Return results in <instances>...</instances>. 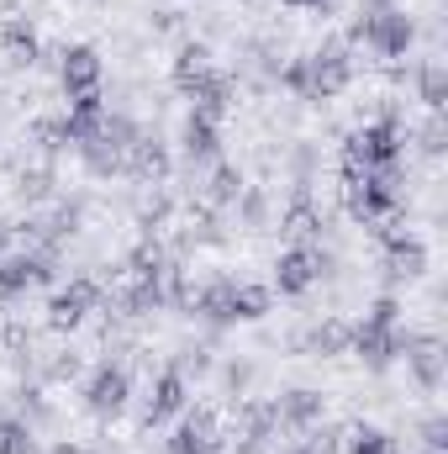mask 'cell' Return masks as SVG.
Instances as JSON below:
<instances>
[{
	"label": "cell",
	"mask_w": 448,
	"mask_h": 454,
	"mask_svg": "<svg viewBox=\"0 0 448 454\" xmlns=\"http://www.w3.org/2000/svg\"><path fill=\"white\" fill-rule=\"evenodd\" d=\"M343 43H364L375 59L396 64V59L417 43V21H412L401 5H390V0H359V11H353Z\"/></svg>",
	"instance_id": "1"
},
{
	"label": "cell",
	"mask_w": 448,
	"mask_h": 454,
	"mask_svg": "<svg viewBox=\"0 0 448 454\" xmlns=\"http://www.w3.org/2000/svg\"><path fill=\"white\" fill-rule=\"evenodd\" d=\"M101 301H106V291H101V280H90V275H74L69 286H58L53 291V301H48V328H58V333H74L90 312H101Z\"/></svg>",
	"instance_id": "2"
},
{
	"label": "cell",
	"mask_w": 448,
	"mask_h": 454,
	"mask_svg": "<svg viewBox=\"0 0 448 454\" xmlns=\"http://www.w3.org/2000/svg\"><path fill=\"white\" fill-rule=\"evenodd\" d=\"M306 59H312V101H333V96H343L353 85V53H348L343 37H328Z\"/></svg>",
	"instance_id": "3"
},
{
	"label": "cell",
	"mask_w": 448,
	"mask_h": 454,
	"mask_svg": "<svg viewBox=\"0 0 448 454\" xmlns=\"http://www.w3.org/2000/svg\"><path fill=\"white\" fill-rule=\"evenodd\" d=\"M127 402H132V375H127V364H116L106 359L101 370H90V380H85V407L96 412V418H121L127 412Z\"/></svg>",
	"instance_id": "4"
},
{
	"label": "cell",
	"mask_w": 448,
	"mask_h": 454,
	"mask_svg": "<svg viewBox=\"0 0 448 454\" xmlns=\"http://www.w3.org/2000/svg\"><path fill=\"white\" fill-rule=\"evenodd\" d=\"M280 232H285L296 248H312V243L328 232V217H322V207L312 201V185L290 180V207H285V217H280Z\"/></svg>",
	"instance_id": "5"
},
{
	"label": "cell",
	"mask_w": 448,
	"mask_h": 454,
	"mask_svg": "<svg viewBox=\"0 0 448 454\" xmlns=\"http://www.w3.org/2000/svg\"><path fill=\"white\" fill-rule=\"evenodd\" d=\"M169 169H174V159H169V143L158 137V132H148L143 127V137L127 148V159H121V175H132V180H143V185H164L169 180Z\"/></svg>",
	"instance_id": "6"
},
{
	"label": "cell",
	"mask_w": 448,
	"mask_h": 454,
	"mask_svg": "<svg viewBox=\"0 0 448 454\" xmlns=\"http://www.w3.org/2000/svg\"><path fill=\"white\" fill-rule=\"evenodd\" d=\"M401 196H390L385 185H375V175H343V212L353 217V223H380L390 207H396Z\"/></svg>",
	"instance_id": "7"
},
{
	"label": "cell",
	"mask_w": 448,
	"mask_h": 454,
	"mask_svg": "<svg viewBox=\"0 0 448 454\" xmlns=\"http://www.w3.org/2000/svg\"><path fill=\"white\" fill-rule=\"evenodd\" d=\"M37 53H42V43H37V32H32V16L0 21V69H5V74L37 69Z\"/></svg>",
	"instance_id": "8"
},
{
	"label": "cell",
	"mask_w": 448,
	"mask_h": 454,
	"mask_svg": "<svg viewBox=\"0 0 448 454\" xmlns=\"http://www.w3.org/2000/svg\"><path fill=\"white\" fill-rule=\"evenodd\" d=\"M185 380L164 364L153 380H148V396H143V428H158V423H169V418H180L185 412Z\"/></svg>",
	"instance_id": "9"
},
{
	"label": "cell",
	"mask_w": 448,
	"mask_h": 454,
	"mask_svg": "<svg viewBox=\"0 0 448 454\" xmlns=\"http://www.w3.org/2000/svg\"><path fill=\"white\" fill-rule=\"evenodd\" d=\"M185 96H190V116H201V121H222L232 112V101H237V80L232 74H217V69H206L196 85H185Z\"/></svg>",
	"instance_id": "10"
},
{
	"label": "cell",
	"mask_w": 448,
	"mask_h": 454,
	"mask_svg": "<svg viewBox=\"0 0 448 454\" xmlns=\"http://www.w3.org/2000/svg\"><path fill=\"white\" fill-rule=\"evenodd\" d=\"M101 74H106L101 48H90V43H64L58 80H64V90H69V96H80V90H101Z\"/></svg>",
	"instance_id": "11"
},
{
	"label": "cell",
	"mask_w": 448,
	"mask_h": 454,
	"mask_svg": "<svg viewBox=\"0 0 448 454\" xmlns=\"http://www.w3.org/2000/svg\"><path fill=\"white\" fill-rule=\"evenodd\" d=\"M11 191H16V201L42 207V201L58 196V175H53V164H42V159H11Z\"/></svg>",
	"instance_id": "12"
},
{
	"label": "cell",
	"mask_w": 448,
	"mask_h": 454,
	"mask_svg": "<svg viewBox=\"0 0 448 454\" xmlns=\"http://www.w3.org/2000/svg\"><path fill=\"white\" fill-rule=\"evenodd\" d=\"M322 412H328V396L312 391V386H296V391H285V396L274 402V418H280V428H290V434H306L312 423H322Z\"/></svg>",
	"instance_id": "13"
},
{
	"label": "cell",
	"mask_w": 448,
	"mask_h": 454,
	"mask_svg": "<svg viewBox=\"0 0 448 454\" xmlns=\"http://www.w3.org/2000/svg\"><path fill=\"white\" fill-rule=\"evenodd\" d=\"M274 434H280L274 402H264V396H237L232 402V439H274Z\"/></svg>",
	"instance_id": "14"
},
{
	"label": "cell",
	"mask_w": 448,
	"mask_h": 454,
	"mask_svg": "<svg viewBox=\"0 0 448 454\" xmlns=\"http://www.w3.org/2000/svg\"><path fill=\"white\" fill-rule=\"evenodd\" d=\"M232 291H237V280H232V275H212V280L196 291L190 312H196L206 328H227V323H237V317H232Z\"/></svg>",
	"instance_id": "15"
},
{
	"label": "cell",
	"mask_w": 448,
	"mask_h": 454,
	"mask_svg": "<svg viewBox=\"0 0 448 454\" xmlns=\"http://www.w3.org/2000/svg\"><path fill=\"white\" fill-rule=\"evenodd\" d=\"M180 153H185V164H190V169H206V164H217V153H222L217 121L185 116V127H180Z\"/></svg>",
	"instance_id": "16"
},
{
	"label": "cell",
	"mask_w": 448,
	"mask_h": 454,
	"mask_svg": "<svg viewBox=\"0 0 448 454\" xmlns=\"http://www.w3.org/2000/svg\"><path fill=\"white\" fill-rule=\"evenodd\" d=\"M274 286H280V296H306L312 286H317V264H312V248H285L280 259H274Z\"/></svg>",
	"instance_id": "17"
},
{
	"label": "cell",
	"mask_w": 448,
	"mask_h": 454,
	"mask_svg": "<svg viewBox=\"0 0 448 454\" xmlns=\"http://www.w3.org/2000/svg\"><path fill=\"white\" fill-rule=\"evenodd\" d=\"M428 275V248H422V238H401V243H390L385 248V280L390 286H401V280H422Z\"/></svg>",
	"instance_id": "18"
},
{
	"label": "cell",
	"mask_w": 448,
	"mask_h": 454,
	"mask_svg": "<svg viewBox=\"0 0 448 454\" xmlns=\"http://www.w3.org/2000/svg\"><path fill=\"white\" fill-rule=\"evenodd\" d=\"M306 333V354H317V359H337V354H348V343H353V323H343V317H322V323H312V328H301Z\"/></svg>",
	"instance_id": "19"
},
{
	"label": "cell",
	"mask_w": 448,
	"mask_h": 454,
	"mask_svg": "<svg viewBox=\"0 0 448 454\" xmlns=\"http://www.w3.org/2000/svg\"><path fill=\"white\" fill-rule=\"evenodd\" d=\"M169 270V248L158 238H143L127 259H121V280H164Z\"/></svg>",
	"instance_id": "20"
},
{
	"label": "cell",
	"mask_w": 448,
	"mask_h": 454,
	"mask_svg": "<svg viewBox=\"0 0 448 454\" xmlns=\"http://www.w3.org/2000/svg\"><path fill=\"white\" fill-rule=\"evenodd\" d=\"M243 185H248V180H243V169L217 159V164H212V175H206V185H201V201H206L212 212H222V207H232V201L243 196Z\"/></svg>",
	"instance_id": "21"
},
{
	"label": "cell",
	"mask_w": 448,
	"mask_h": 454,
	"mask_svg": "<svg viewBox=\"0 0 448 454\" xmlns=\"http://www.w3.org/2000/svg\"><path fill=\"white\" fill-rule=\"evenodd\" d=\"M27 143H32V153L42 159V164H53L64 148H69V132H64V116H32V127H27Z\"/></svg>",
	"instance_id": "22"
},
{
	"label": "cell",
	"mask_w": 448,
	"mask_h": 454,
	"mask_svg": "<svg viewBox=\"0 0 448 454\" xmlns=\"http://www.w3.org/2000/svg\"><path fill=\"white\" fill-rule=\"evenodd\" d=\"M412 85H417V101L428 106V112H444L448 101V69L438 59H422L417 69H412Z\"/></svg>",
	"instance_id": "23"
},
{
	"label": "cell",
	"mask_w": 448,
	"mask_h": 454,
	"mask_svg": "<svg viewBox=\"0 0 448 454\" xmlns=\"http://www.w3.org/2000/svg\"><path fill=\"white\" fill-rule=\"evenodd\" d=\"M212 69V43H180V53H174V64H169V74H174V85L185 90V85H196L201 74Z\"/></svg>",
	"instance_id": "24"
},
{
	"label": "cell",
	"mask_w": 448,
	"mask_h": 454,
	"mask_svg": "<svg viewBox=\"0 0 448 454\" xmlns=\"http://www.w3.org/2000/svg\"><path fill=\"white\" fill-rule=\"evenodd\" d=\"M269 301H274L269 286L237 280V291H232V317H237V323H259V317H269Z\"/></svg>",
	"instance_id": "25"
},
{
	"label": "cell",
	"mask_w": 448,
	"mask_h": 454,
	"mask_svg": "<svg viewBox=\"0 0 448 454\" xmlns=\"http://www.w3.org/2000/svg\"><path fill=\"white\" fill-rule=\"evenodd\" d=\"M169 217H174V196L153 185V191L137 201V227H143V238H158V232L169 227Z\"/></svg>",
	"instance_id": "26"
},
{
	"label": "cell",
	"mask_w": 448,
	"mask_h": 454,
	"mask_svg": "<svg viewBox=\"0 0 448 454\" xmlns=\"http://www.w3.org/2000/svg\"><path fill=\"white\" fill-rule=\"evenodd\" d=\"M74 153H80V159H85V169H90V175H101V180L121 175V153H116L112 143H101L96 132H90V137H80V143H74Z\"/></svg>",
	"instance_id": "27"
},
{
	"label": "cell",
	"mask_w": 448,
	"mask_h": 454,
	"mask_svg": "<svg viewBox=\"0 0 448 454\" xmlns=\"http://www.w3.org/2000/svg\"><path fill=\"white\" fill-rule=\"evenodd\" d=\"M37 375H42L48 386H69V380L85 375V359H80L74 348H53L48 359H37Z\"/></svg>",
	"instance_id": "28"
},
{
	"label": "cell",
	"mask_w": 448,
	"mask_h": 454,
	"mask_svg": "<svg viewBox=\"0 0 448 454\" xmlns=\"http://www.w3.org/2000/svg\"><path fill=\"white\" fill-rule=\"evenodd\" d=\"M32 291V254H11L0 259V301H16Z\"/></svg>",
	"instance_id": "29"
},
{
	"label": "cell",
	"mask_w": 448,
	"mask_h": 454,
	"mask_svg": "<svg viewBox=\"0 0 448 454\" xmlns=\"http://www.w3.org/2000/svg\"><path fill=\"white\" fill-rule=\"evenodd\" d=\"M42 223H48V238H53V243L74 238V232L85 227V196H74V201H53V217H42Z\"/></svg>",
	"instance_id": "30"
},
{
	"label": "cell",
	"mask_w": 448,
	"mask_h": 454,
	"mask_svg": "<svg viewBox=\"0 0 448 454\" xmlns=\"http://www.w3.org/2000/svg\"><path fill=\"white\" fill-rule=\"evenodd\" d=\"M390 434L385 428H375V423H353L348 434H343V454H390Z\"/></svg>",
	"instance_id": "31"
},
{
	"label": "cell",
	"mask_w": 448,
	"mask_h": 454,
	"mask_svg": "<svg viewBox=\"0 0 448 454\" xmlns=\"http://www.w3.org/2000/svg\"><path fill=\"white\" fill-rule=\"evenodd\" d=\"M285 164H290V180L312 185V175L322 169V148H317V143H306V137H296V143L285 148Z\"/></svg>",
	"instance_id": "32"
},
{
	"label": "cell",
	"mask_w": 448,
	"mask_h": 454,
	"mask_svg": "<svg viewBox=\"0 0 448 454\" xmlns=\"http://www.w3.org/2000/svg\"><path fill=\"white\" fill-rule=\"evenodd\" d=\"M180 380H190V375H212L217 370V359H212V343H180V354H174V364H169Z\"/></svg>",
	"instance_id": "33"
},
{
	"label": "cell",
	"mask_w": 448,
	"mask_h": 454,
	"mask_svg": "<svg viewBox=\"0 0 448 454\" xmlns=\"http://www.w3.org/2000/svg\"><path fill=\"white\" fill-rule=\"evenodd\" d=\"M274 80L296 96V101H312V59L301 53V59H285L280 69H274Z\"/></svg>",
	"instance_id": "34"
},
{
	"label": "cell",
	"mask_w": 448,
	"mask_h": 454,
	"mask_svg": "<svg viewBox=\"0 0 448 454\" xmlns=\"http://www.w3.org/2000/svg\"><path fill=\"white\" fill-rule=\"evenodd\" d=\"M232 207H237V223L248 227V232H259V227L269 223V196H264L259 185H243V196H237Z\"/></svg>",
	"instance_id": "35"
},
{
	"label": "cell",
	"mask_w": 448,
	"mask_h": 454,
	"mask_svg": "<svg viewBox=\"0 0 448 454\" xmlns=\"http://www.w3.org/2000/svg\"><path fill=\"white\" fill-rule=\"evenodd\" d=\"M253 359H243V354H232V359H222V386H227V396L237 402V396H248L253 391Z\"/></svg>",
	"instance_id": "36"
},
{
	"label": "cell",
	"mask_w": 448,
	"mask_h": 454,
	"mask_svg": "<svg viewBox=\"0 0 448 454\" xmlns=\"http://www.w3.org/2000/svg\"><path fill=\"white\" fill-rule=\"evenodd\" d=\"M185 428L190 434H201V439H222V418H217V407H206V402H185Z\"/></svg>",
	"instance_id": "37"
},
{
	"label": "cell",
	"mask_w": 448,
	"mask_h": 454,
	"mask_svg": "<svg viewBox=\"0 0 448 454\" xmlns=\"http://www.w3.org/2000/svg\"><path fill=\"white\" fill-rule=\"evenodd\" d=\"M301 454H343V428L312 423V428H306V439H301Z\"/></svg>",
	"instance_id": "38"
},
{
	"label": "cell",
	"mask_w": 448,
	"mask_h": 454,
	"mask_svg": "<svg viewBox=\"0 0 448 454\" xmlns=\"http://www.w3.org/2000/svg\"><path fill=\"white\" fill-rule=\"evenodd\" d=\"M417 148L428 153V159H438L448 148V127H444V112H428V121H422V132H417Z\"/></svg>",
	"instance_id": "39"
},
{
	"label": "cell",
	"mask_w": 448,
	"mask_h": 454,
	"mask_svg": "<svg viewBox=\"0 0 448 454\" xmlns=\"http://www.w3.org/2000/svg\"><path fill=\"white\" fill-rule=\"evenodd\" d=\"M16 407H21V423H42V418H53V407H48V396H42L37 386H16Z\"/></svg>",
	"instance_id": "40"
},
{
	"label": "cell",
	"mask_w": 448,
	"mask_h": 454,
	"mask_svg": "<svg viewBox=\"0 0 448 454\" xmlns=\"http://www.w3.org/2000/svg\"><path fill=\"white\" fill-rule=\"evenodd\" d=\"M222 450V439H201V434H190L185 423L174 428V439H169V454H217Z\"/></svg>",
	"instance_id": "41"
},
{
	"label": "cell",
	"mask_w": 448,
	"mask_h": 454,
	"mask_svg": "<svg viewBox=\"0 0 448 454\" xmlns=\"http://www.w3.org/2000/svg\"><path fill=\"white\" fill-rule=\"evenodd\" d=\"M101 112H106V96H101V90L69 96V121H101Z\"/></svg>",
	"instance_id": "42"
},
{
	"label": "cell",
	"mask_w": 448,
	"mask_h": 454,
	"mask_svg": "<svg viewBox=\"0 0 448 454\" xmlns=\"http://www.w3.org/2000/svg\"><path fill=\"white\" fill-rule=\"evenodd\" d=\"M364 323H369V328H396V323H401V301H396V296H375L369 312H364Z\"/></svg>",
	"instance_id": "43"
},
{
	"label": "cell",
	"mask_w": 448,
	"mask_h": 454,
	"mask_svg": "<svg viewBox=\"0 0 448 454\" xmlns=\"http://www.w3.org/2000/svg\"><path fill=\"white\" fill-rule=\"evenodd\" d=\"M417 434H422V444H428L433 454L448 450V418H438V412H433V418H422V428H417Z\"/></svg>",
	"instance_id": "44"
},
{
	"label": "cell",
	"mask_w": 448,
	"mask_h": 454,
	"mask_svg": "<svg viewBox=\"0 0 448 454\" xmlns=\"http://www.w3.org/2000/svg\"><path fill=\"white\" fill-rule=\"evenodd\" d=\"M153 32H185V11L180 5H158L153 11Z\"/></svg>",
	"instance_id": "45"
},
{
	"label": "cell",
	"mask_w": 448,
	"mask_h": 454,
	"mask_svg": "<svg viewBox=\"0 0 448 454\" xmlns=\"http://www.w3.org/2000/svg\"><path fill=\"white\" fill-rule=\"evenodd\" d=\"M280 5H296V11H322V16L333 11V0H280Z\"/></svg>",
	"instance_id": "46"
},
{
	"label": "cell",
	"mask_w": 448,
	"mask_h": 454,
	"mask_svg": "<svg viewBox=\"0 0 448 454\" xmlns=\"http://www.w3.org/2000/svg\"><path fill=\"white\" fill-rule=\"evenodd\" d=\"M5 248H11V223L0 217V259H5Z\"/></svg>",
	"instance_id": "47"
}]
</instances>
